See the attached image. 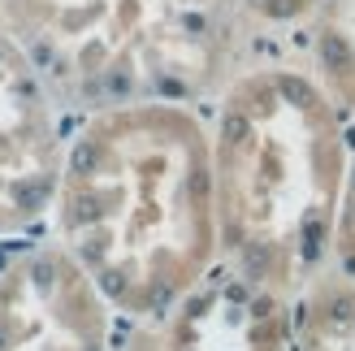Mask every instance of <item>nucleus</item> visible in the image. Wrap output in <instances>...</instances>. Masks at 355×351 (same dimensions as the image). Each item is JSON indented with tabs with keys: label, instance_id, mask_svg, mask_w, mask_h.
<instances>
[{
	"label": "nucleus",
	"instance_id": "nucleus-6",
	"mask_svg": "<svg viewBox=\"0 0 355 351\" xmlns=\"http://www.w3.org/2000/svg\"><path fill=\"white\" fill-rule=\"evenodd\" d=\"M277 351H295V347H291V343H286V347H277Z\"/></svg>",
	"mask_w": 355,
	"mask_h": 351
},
{
	"label": "nucleus",
	"instance_id": "nucleus-2",
	"mask_svg": "<svg viewBox=\"0 0 355 351\" xmlns=\"http://www.w3.org/2000/svg\"><path fill=\"white\" fill-rule=\"evenodd\" d=\"M355 121L308 61L264 52L217 109V217L234 277L295 304L334 269Z\"/></svg>",
	"mask_w": 355,
	"mask_h": 351
},
{
	"label": "nucleus",
	"instance_id": "nucleus-4",
	"mask_svg": "<svg viewBox=\"0 0 355 351\" xmlns=\"http://www.w3.org/2000/svg\"><path fill=\"white\" fill-rule=\"evenodd\" d=\"M295 351H355V286L325 273L291 304Z\"/></svg>",
	"mask_w": 355,
	"mask_h": 351
},
{
	"label": "nucleus",
	"instance_id": "nucleus-1",
	"mask_svg": "<svg viewBox=\"0 0 355 351\" xmlns=\"http://www.w3.org/2000/svg\"><path fill=\"white\" fill-rule=\"evenodd\" d=\"M173 104L78 117L65 144L69 256L117 312L152 321L212 282L217 265H204V252L221 239L212 152Z\"/></svg>",
	"mask_w": 355,
	"mask_h": 351
},
{
	"label": "nucleus",
	"instance_id": "nucleus-5",
	"mask_svg": "<svg viewBox=\"0 0 355 351\" xmlns=\"http://www.w3.org/2000/svg\"><path fill=\"white\" fill-rule=\"evenodd\" d=\"M355 286V156H351V173H347V191H343V213H338V230H334V269Z\"/></svg>",
	"mask_w": 355,
	"mask_h": 351
},
{
	"label": "nucleus",
	"instance_id": "nucleus-3",
	"mask_svg": "<svg viewBox=\"0 0 355 351\" xmlns=\"http://www.w3.org/2000/svg\"><path fill=\"white\" fill-rule=\"evenodd\" d=\"M295 52L355 121V0H312Z\"/></svg>",
	"mask_w": 355,
	"mask_h": 351
}]
</instances>
